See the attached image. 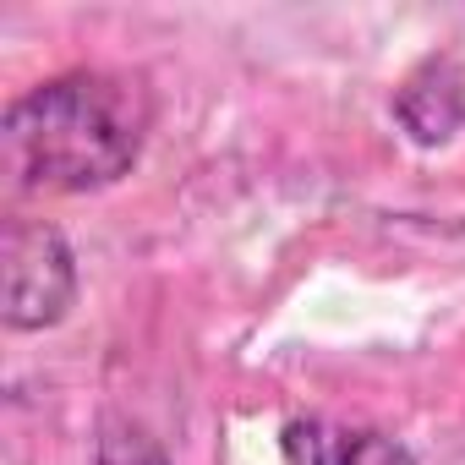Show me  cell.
<instances>
[{"label": "cell", "mask_w": 465, "mask_h": 465, "mask_svg": "<svg viewBox=\"0 0 465 465\" xmlns=\"http://www.w3.org/2000/svg\"><path fill=\"white\" fill-rule=\"evenodd\" d=\"M77 302V263L55 224L6 219L0 236V318L6 329H50Z\"/></svg>", "instance_id": "7a4b0ae2"}, {"label": "cell", "mask_w": 465, "mask_h": 465, "mask_svg": "<svg viewBox=\"0 0 465 465\" xmlns=\"http://www.w3.org/2000/svg\"><path fill=\"white\" fill-rule=\"evenodd\" d=\"M153 99L121 72H66L0 115V159L17 192H99L115 186L148 143Z\"/></svg>", "instance_id": "6da1fadb"}, {"label": "cell", "mask_w": 465, "mask_h": 465, "mask_svg": "<svg viewBox=\"0 0 465 465\" xmlns=\"http://www.w3.org/2000/svg\"><path fill=\"white\" fill-rule=\"evenodd\" d=\"M394 115H400V126H405L421 148L449 143V137L465 126V77H460V66H454L449 55L421 61V66L400 83V94H394Z\"/></svg>", "instance_id": "277c9868"}, {"label": "cell", "mask_w": 465, "mask_h": 465, "mask_svg": "<svg viewBox=\"0 0 465 465\" xmlns=\"http://www.w3.org/2000/svg\"><path fill=\"white\" fill-rule=\"evenodd\" d=\"M285 465H416V454L378 427L329 421V416H296L280 432Z\"/></svg>", "instance_id": "3957f363"}, {"label": "cell", "mask_w": 465, "mask_h": 465, "mask_svg": "<svg viewBox=\"0 0 465 465\" xmlns=\"http://www.w3.org/2000/svg\"><path fill=\"white\" fill-rule=\"evenodd\" d=\"M99 465H175V460H170L137 421H104Z\"/></svg>", "instance_id": "5b68a950"}]
</instances>
